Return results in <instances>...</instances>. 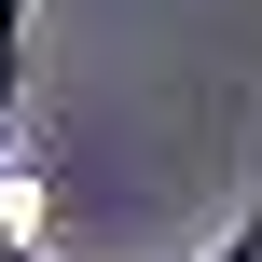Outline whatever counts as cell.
<instances>
[{
    "instance_id": "cell-1",
    "label": "cell",
    "mask_w": 262,
    "mask_h": 262,
    "mask_svg": "<svg viewBox=\"0 0 262 262\" xmlns=\"http://www.w3.org/2000/svg\"><path fill=\"white\" fill-rule=\"evenodd\" d=\"M14 97H28V0H0V193H14Z\"/></svg>"
},
{
    "instance_id": "cell-2",
    "label": "cell",
    "mask_w": 262,
    "mask_h": 262,
    "mask_svg": "<svg viewBox=\"0 0 262 262\" xmlns=\"http://www.w3.org/2000/svg\"><path fill=\"white\" fill-rule=\"evenodd\" d=\"M207 262H262V193H249V221H235V235H221Z\"/></svg>"
}]
</instances>
